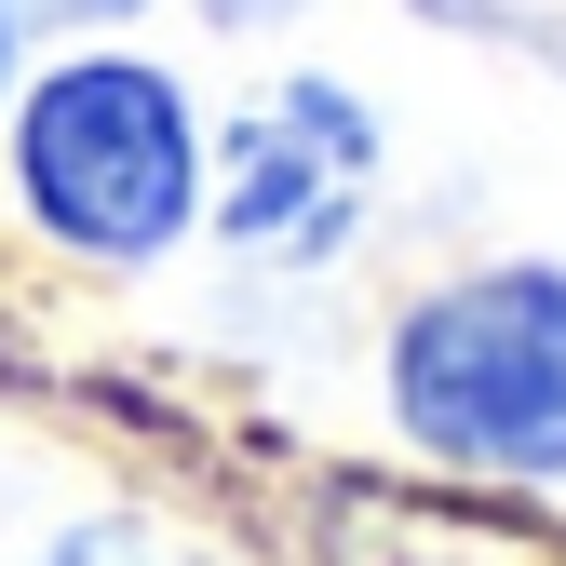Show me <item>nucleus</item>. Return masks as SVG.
<instances>
[{"mask_svg":"<svg viewBox=\"0 0 566 566\" xmlns=\"http://www.w3.org/2000/svg\"><path fill=\"white\" fill-rule=\"evenodd\" d=\"M391 418L459 472H566V270H472L391 337Z\"/></svg>","mask_w":566,"mask_h":566,"instance_id":"1","label":"nucleus"},{"mask_svg":"<svg viewBox=\"0 0 566 566\" xmlns=\"http://www.w3.org/2000/svg\"><path fill=\"white\" fill-rule=\"evenodd\" d=\"M14 176H28V217L82 256H163L202 202V135L189 95L135 54H82L54 67L14 122Z\"/></svg>","mask_w":566,"mask_h":566,"instance_id":"2","label":"nucleus"},{"mask_svg":"<svg viewBox=\"0 0 566 566\" xmlns=\"http://www.w3.org/2000/svg\"><path fill=\"white\" fill-rule=\"evenodd\" d=\"M365 202H378V122L350 108L337 82H283L243 135H230V189H217V217L256 270H311L337 256L350 230H365Z\"/></svg>","mask_w":566,"mask_h":566,"instance_id":"3","label":"nucleus"},{"mask_svg":"<svg viewBox=\"0 0 566 566\" xmlns=\"http://www.w3.org/2000/svg\"><path fill=\"white\" fill-rule=\"evenodd\" d=\"M41 566H135V539H122V526H82V539H54Z\"/></svg>","mask_w":566,"mask_h":566,"instance_id":"4","label":"nucleus"}]
</instances>
